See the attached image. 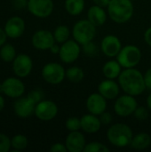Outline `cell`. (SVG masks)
<instances>
[{
    "instance_id": "1",
    "label": "cell",
    "mask_w": 151,
    "mask_h": 152,
    "mask_svg": "<svg viewBox=\"0 0 151 152\" xmlns=\"http://www.w3.org/2000/svg\"><path fill=\"white\" fill-rule=\"evenodd\" d=\"M118 84L125 94L133 96L141 95L146 90L144 76L135 68L122 70L118 77Z\"/></svg>"
},
{
    "instance_id": "2",
    "label": "cell",
    "mask_w": 151,
    "mask_h": 152,
    "mask_svg": "<svg viewBox=\"0 0 151 152\" xmlns=\"http://www.w3.org/2000/svg\"><path fill=\"white\" fill-rule=\"evenodd\" d=\"M108 14L114 22L125 23L133 15V4L131 0H110L108 5Z\"/></svg>"
},
{
    "instance_id": "3",
    "label": "cell",
    "mask_w": 151,
    "mask_h": 152,
    "mask_svg": "<svg viewBox=\"0 0 151 152\" xmlns=\"http://www.w3.org/2000/svg\"><path fill=\"white\" fill-rule=\"evenodd\" d=\"M133 134L132 128L124 123H117L108 129V141L115 147L125 148L130 145Z\"/></svg>"
},
{
    "instance_id": "4",
    "label": "cell",
    "mask_w": 151,
    "mask_h": 152,
    "mask_svg": "<svg viewBox=\"0 0 151 152\" xmlns=\"http://www.w3.org/2000/svg\"><path fill=\"white\" fill-rule=\"evenodd\" d=\"M73 38L79 44L84 45L93 41L96 36V26H94L88 19L80 20L75 23L72 28Z\"/></svg>"
},
{
    "instance_id": "5",
    "label": "cell",
    "mask_w": 151,
    "mask_h": 152,
    "mask_svg": "<svg viewBox=\"0 0 151 152\" xmlns=\"http://www.w3.org/2000/svg\"><path fill=\"white\" fill-rule=\"evenodd\" d=\"M142 60V51L134 45H127L122 47L117 56V61L123 69L135 68Z\"/></svg>"
},
{
    "instance_id": "6",
    "label": "cell",
    "mask_w": 151,
    "mask_h": 152,
    "mask_svg": "<svg viewBox=\"0 0 151 152\" xmlns=\"http://www.w3.org/2000/svg\"><path fill=\"white\" fill-rule=\"evenodd\" d=\"M42 77L44 81L51 85H59L66 77V70L62 65L57 62H49L42 69Z\"/></svg>"
},
{
    "instance_id": "7",
    "label": "cell",
    "mask_w": 151,
    "mask_h": 152,
    "mask_svg": "<svg viewBox=\"0 0 151 152\" xmlns=\"http://www.w3.org/2000/svg\"><path fill=\"white\" fill-rule=\"evenodd\" d=\"M137 107L138 102L135 99V96L125 94L117 98L114 104V110L117 116L126 118L133 115Z\"/></svg>"
},
{
    "instance_id": "8",
    "label": "cell",
    "mask_w": 151,
    "mask_h": 152,
    "mask_svg": "<svg viewBox=\"0 0 151 152\" xmlns=\"http://www.w3.org/2000/svg\"><path fill=\"white\" fill-rule=\"evenodd\" d=\"M80 53L81 48L79 44L75 39H69L61 44L59 56L62 62L66 64H70L75 62L78 59Z\"/></svg>"
},
{
    "instance_id": "9",
    "label": "cell",
    "mask_w": 151,
    "mask_h": 152,
    "mask_svg": "<svg viewBox=\"0 0 151 152\" xmlns=\"http://www.w3.org/2000/svg\"><path fill=\"white\" fill-rule=\"evenodd\" d=\"M58 106L53 101H41L36 105L35 115L43 121H50L58 114Z\"/></svg>"
},
{
    "instance_id": "10",
    "label": "cell",
    "mask_w": 151,
    "mask_h": 152,
    "mask_svg": "<svg viewBox=\"0 0 151 152\" xmlns=\"http://www.w3.org/2000/svg\"><path fill=\"white\" fill-rule=\"evenodd\" d=\"M28 11L38 18H46L53 11V0H28Z\"/></svg>"
},
{
    "instance_id": "11",
    "label": "cell",
    "mask_w": 151,
    "mask_h": 152,
    "mask_svg": "<svg viewBox=\"0 0 151 152\" xmlns=\"http://www.w3.org/2000/svg\"><path fill=\"white\" fill-rule=\"evenodd\" d=\"M122 47L123 46L120 39L115 35L105 36L101 42V52L109 58L117 57Z\"/></svg>"
},
{
    "instance_id": "12",
    "label": "cell",
    "mask_w": 151,
    "mask_h": 152,
    "mask_svg": "<svg viewBox=\"0 0 151 152\" xmlns=\"http://www.w3.org/2000/svg\"><path fill=\"white\" fill-rule=\"evenodd\" d=\"M55 43L53 33L47 29L37 30L32 37V45L38 50H50Z\"/></svg>"
},
{
    "instance_id": "13",
    "label": "cell",
    "mask_w": 151,
    "mask_h": 152,
    "mask_svg": "<svg viewBox=\"0 0 151 152\" xmlns=\"http://www.w3.org/2000/svg\"><path fill=\"white\" fill-rule=\"evenodd\" d=\"M85 105L89 113L100 116L107 110V99L99 92L93 93L87 97Z\"/></svg>"
},
{
    "instance_id": "14",
    "label": "cell",
    "mask_w": 151,
    "mask_h": 152,
    "mask_svg": "<svg viewBox=\"0 0 151 152\" xmlns=\"http://www.w3.org/2000/svg\"><path fill=\"white\" fill-rule=\"evenodd\" d=\"M25 87L23 83L14 77H9L5 79L0 86V91L12 98L20 97L24 93Z\"/></svg>"
},
{
    "instance_id": "15",
    "label": "cell",
    "mask_w": 151,
    "mask_h": 152,
    "mask_svg": "<svg viewBox=\"0 0 151 152\" xmlns=\"http://www.w3.org/2000/svg\"><path fill=\"white\" fill-rule=\"evenodd\" d=\"M65 145L69 152H83L86 145L85 135L79 131H72L67 135Z\"/></svg>"
},
{
    "instance_id": "16",
    "label": "cell",
    "mask_w": 151,
    "mask_h": 152,
    "mask_svg": "<svg viewBox=\"0 0 151 152\" xmlns=\"http://www.w3.org/2000/svg\"><path fill=\"white\" fill-rule=\"evenodd\" d=\"M33 67L31 58L27 54H20L13 60V71L16 76L20 77H25L30 74Z\"/></svg>"
},
{
    "instance_id": "17",
    "label": "cell",
    "mask_w": 151,
    "mask_h": 152,
    "mask_svg": "<svg viewBox=\"0 0 151 152\" xmlns=\"http://www.w3.org/2000/svg\"><path fill=\"white\" fill-rule=\"evenodd\" d=\"M120 86L115 79L106 78L98 86V92L107 100H114L118 97L120 93Z\"/></svg>"
},
{
    "instance_id": "18",
    "label": "cell",
    "mask_w": 151,
    "mask_h": 152,
    "mask_svg": "<svg viewBox=\"0 0 151 152\" xmlns=\"http://www.w3.org/2000/svg\"><path fill=\"white\" fill-rule=\"evenodd\" d=\"M36 105V103L28 96L20 98L17 100L14 103V111L16 115L20 118H29L30 116H32L33 113H35Z\"/></svg>"
},
{
    "instance_id": "19",
    "label": "cell",
    "mask_w": 151,
    "mask_h": 152,
    "mask_svg": "<svg viewBox=\"0 0 151 152\" xmlns=\"http://www.w3.org/2000/svg\"><path fill=\"white\" fill-rule=\"evenodd\" d=\"M25 30V22L24 20L18 17L14 16L9 19L5 24L4 31L6 35L11 38H17L20 37Z\"/></svg>"
},
{
    "instance_id": "20",
    "label": "cell",
    "mask_w": 151,
    "mask_h": 152,
    "mask_svg": "<svg viewBox=\"0 0 151 152\" xmlns=\"http://www.w3.org/2000/svg\"><path fill=\"white\" fill-rule=\"evenodd\" d=\"M81 129L86 134H96L101 130L102 126L99 116L92 113L85 114L81 117Z\"/></svg>"
},
{
    "instance_id": "21",
    "label": "cell",
    "mask_w": 151,
    "mask_h": 152,
    "mask_svg": "<svg viewBox=\"0 0 151 152\" xmlns=\"http://www.w3.org/2000/svg\"><path fill=\"white\" fill-rule=\"evenodd\" d=\"M107 12L103 7L99 5H93L87 12V19L96 27L102 26L107 20Z\"/></svg>"
},
{
    "instance_id": "22",
    "label": "cell",
    "mask_w": 151,
    "mask_h": 152,
    "mask_svg": "<svg viewBox=\"0 0 151 152\" xmlns=\"http://www.w3.org/2000/svg\"><path fill=\"white\" fill-rule=\"evenodd\" d=\"M122 66L117 61L110 60L105 62L102 67V73L106 78L109 79H116L118 78L119 75L122 72Z\"/></svg>"
},
{
    "instance_id": "23",
    "label": "cell",
    "mask_w": 151,
    "mask_h": 152,
    "mask_svg": "<svg viewBox=\"0 0 151 152\" xmlns=\"http://www.w3.org/2000/svg\"><path fill=\"white\" fill-rule=\"evenodd\" d=\"M151 144L150 135L147 133H140L134 135L132 139L130 146L137 151H142L150 147Z\"/></svg>"
},
{
    "instance_id": "24",
    "label": "cell",
    "mask_w": 151,
    "mask_h": 152,
    "mask_svg": "<svg viewBox=\"0 0 151 152\" xmlns=\"http://www.w3.org/2000/svg\"><path fill=\"white\" fill-rule=\"evenodd\" d=\"M85 0H65V9L69 14L77 16L81 14L85 9Z\"/></svg>"
},
{
    "instance_id": "25",
    "label": "cell",
    "mask_w": 151,
    "mask_h": 152,
    "mask_svg": "<svg viewBox=\"0 0 151 152\" xmlns=\"http://www.w3.org/2000/svg\"><path fill=\"white\" fill-rule=\"evenodd\" d=\"M66 77L71 83L77 84L83 81V79L85 78V72L81 68L77 66H73L66 70Z\"/></svg>"
},
{
    "instance_id": "26",
    "label": "cell",
    "mask_w": 151,
    "mask_h": 152,
    "mask_svg": "<svg viewBox=\"0 0 151 152\" xmlns=\"http://www.w3.org/2000/svg\"><path fill=\"white\" fill-rule=\"evenodd\" d=\"M53 37L55 42L58 44H63L67 40L69 39L70 37V30L68 26L66 25H60L58 26L53 32Z\"/></svg>"
},
{
    "instance_id": "27",
    "label": "cell",
    "mask_w": 151,
    "mask_h": 152,
    "mask_svg": "<svg viewBox=\"0 0 151 152\" xmlns=\"http://www.w3.org/2000/svg\"><path fill=\"white\" fill-rule=\"evenodd\" d=\"M15 54H16V52H15V49L12 45H4L1 51H0V57L3 61H6V62H9V61H12L14 60L15 58Z\"/></svg>"
},
{
    "instance_id": "28",
    "label": "cell",
    "mask_w": 151,
    "mask_h": 152,
    "mask_svg": "<svg viewBox=\"0 0 151 152\" xmlns=\"http://www.w3.org/2000/svg\"><path fill=\"white\" fill-rule=\"evenodd\" d=\"M12 147L17 151H22L28 146V139L26 136L22 134H17L12 137L11 141Z\"/></svg>"
},
{
    "instance_id": "29",
    "label": "cell",
    "mask_w": 151,
    "mask_h": 152,
    "mask_svg": "<svg viewBox=\"0 0 151 152\" xmlns=\"http://www.w3.org/2000/svg\"><path fill=\"white\" fill-rule=\"evenodd\" d=\"M109 149L103 143L99 142H92L86 143L83 152H108Z\"/></svg>"
},
{
    "instance_id": "30",
    "label": "cell",
    "mask_w": 151,
    "mask_h": 152,
    "mask_svg": "<svg viewBox=\"0 0 151 152\" xmlns=\"http://www.w3.org/2000/svg\"><path fill=\"white\" fill-rule=\"evenodd\" d=\"M66 128L69 131H79L81 129V119L77 117H70L65 122Z\"/></svg>"
},
{
    "instance_id": "31",
    "label": "cell",
    "mask_w": 151,
    "mask_h": 152,
    "mask_svg": "<svg viewBox=\"0 0 151 152\" xmlns=\"http://www.w3.org/2000/svg\"><path fill=\"white\" fill-rule=\"evenodd\" d=\"M82 50H83V53L86 56H89V57L96 56L98 53V46L93 41H90L86 44L82 45Z\"/></svg>"
},
{
    "instance_id": "32",
    "label": "cell",
    "mask_w": 151,
    "mask_h": 152,
    "mask_svg": "<svg viewBox=\"0 0 151 152\" xmlns=\"http://www.w3.org/2000/svg\"><path fill=\"white\" fill-rule=\"evenodd\" d=\"M149 110H150L147 109V108H145V107H142V106L139 107L138 106L137 109L135 110L133 115H134V117H135L136 119L141 120V121H143V120L148 119V118H149Z\"/></svg>"
},
{
    "instance_id": "33",
    "label": "cell",
    "mask_w": 151,
    "mask_h": 152,
    "mask_svg": "<svg viewBox=\"0 0 151 152\" xmlns=\"http://www.w3.org/2000/svg\"><path fill=\"white\" fill-rule=\"evenodd\" d=\"M11 146L12 144L10 139L6 135L0 134V152L9 151Z\"/></svg>"
},
{
    "instance_id": "34",
    "label": "cell",
    "mask_w": 151,
    "mask_h": 152,
    "mask_svg": "<svg viewBox=\"0 0 151 152\" xmlns=\"http://www.w3.org/2000/svg\"><path fill=\"white\" fill-rule=\"evenodd\" d=\"M99 118L101 119V124L104 125V126H108V125L111 124V122H112V115L109 112L104 111L102 114H101L99 116Z\"/></svg>"
},
{
    "instance_id": "35",
    "label": "cell",
    "mask_w": 151,
    "mask_h": 152,
    "mask_svg": "<svg viewBox=\"0 0 151 152\" xmlns=\"http://www.w3.org/2000/svg\"><path fill=\"white\" fill-rule=\"evenodd\" d=\"M30 99H32L36 104L42 101V98H43V94L41 91L39 90H34V91H31L28 95Z\"/></svg>"
},
{
    "instance_id": "36",
    "label": "cell",
    "mask_w": 151,
    "mask_h": 152,
    "mask_svg": "<svg viewBox=\"0 0 151 152\" xmlns=\"http://www.w3.org/2000/svg\"><path fill=\"white\" fill-rule=\"evenodd\" d=\"M50 151L52 152H67V147L65 145V143H61V142H56L54 144L52 145V147L50 148Z\"/></svg>"
},
{
    "instance_id": "37",
    "label": "cell",
    "mask_w": 151,
    "mask_h": 152,
    "mask_svg": "<svg viewBox=\"0 0 151 152\" xmlns=\"http://www.w3.org/2000/svg\"><path fill=\"white\" fill-rule=\"evenodd\" d=\"M143 76H144V81H145L146 89L151 90V68H150L145 72V74Z\"/></svg>"
},
{
    "instance_id": "38",
    "label": "cell",
    "mask_w": 151,
    "mask_h": 152,
    "mask_svg": "<svg viewBox=\"0 0 151 152\" xmlns=\"http://www.w3.org/2000/svg\"><path fill=\"white\" fill-rule=\"evenodd\" d=\"M28 0H12V4L17 9H23L28 6Z\"/></svg>"
},
{
    "instance_id": "39",
    "label": "cell",
    "mask_w": 151,
    "mask_h": 152,
    "mask_svg": "<svg viewBox=\"0 0 151 152\" xmlns=\"http://www.w3.org/2000/svg\"><path fill=\"white\" fill-rule=\"evenodd\" d=\"M144 40L147 43V45L151 47V27L146 29L144 33Z\"/></svg>"
},
{
    "instance_id": "40",
    "label": "cell",
    "mask_w": 151,
    "mask_h": 152,
    "mask_svg": "<svg viewBox=\"0 0 151 152\" xmlns=\"http://www.w3.org/2000/svg\"><path fill=\"white\" fill-rule=\"evenodd\" d=\"M93 1L94 4L99 5V6L103 7V8L104 7H108L109 4L110 2V0H93Z\"/></svg>"
},
{
    "instance_id": "41",
    "label": "cell",
    "mask_w": 151,
    "mask_h": 152,
    "mask_svg": "<svg viewBox=\"0 0 151 152\" xmlns=\"http://www.w3.org/2000/svg\"><path fill=\"white\" fill-rule=\"evenodd\" d=\"M6 33L4 30H3L2 28H0V46L3 45L4 44V42L6 41Z\"/></svg>"
},
{
    "instance_id": "42",
    "label": "cell",
    "mask_w": 151,
    "mask_h": 152,
    "mask_svg": "<svg viewBox=\"0 0 151 152\" xmlns=\"http://www.w3.org/2000/svg\"><path fill=\"white\" fill-rule=\"evenodd\" d=\"M60 48H61V46H59L57 44H54L51 48H50V51H51V53H53V54H59V53H60Z\"/></svg>"
},
{
    "instance_id": "43",
    "label": "cell",
    "mask_w": 151,
    "mask_h": 152,
    "mask_svg": "<svg viewBox=\"0 0 151 152\" xmlns=\"http://www.w3.org/2000/svg\"><path fill=\"white\" fill-rule=\"evenodd\" d=\"M146 102H147V107L148 109L151 110V94H149V96L147 97V100H146Z\"/></svg>"
},
{
    "instance_id": "44",
    "label": "cell",
    "mask_w": 151,
    "mask_h": 152,
    "mask_svg": "<svg viewBox=\"0 0 151 152\" xmlns=\"http://www.w3.org/2000/svg\"><path fill=\"white\" fill-rule=\"evenodd\" d=\"M4 98L0 95V111L4 109Z\"/></svg>"
},
{
    "instance_id": "45",
    "label": "cell",
    "mask_w": 151,
    "mask_h": 152,
    "mask_svg": "<svg viewBox=\"0 0 151 152\" xmlns=\"http://www.w3.org/2000/svg\"><path fill=\"white\" fill-rule=\"evenodd\" d=\"M131 1H133V0H131Z\"/></svg>"
}]
</instances>
